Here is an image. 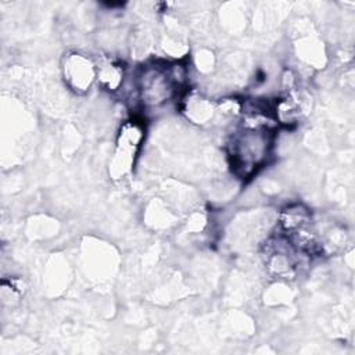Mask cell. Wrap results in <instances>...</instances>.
I'll list each match as a JSON object with an SVG mask.
<instances>
[{"mask_svg": "<svg viewBox=\"0 0 355 355\" xmlns=\"http://www.w3.org/2000/svg\"><path fill=\"white\" fill-rule=\"evenodd\" d=\"M268 150V137L265 132L251 130L248 133H241L233 141V159L236 166L248 168L258 165L263 159Z\"/></svg>", "mask_w": 355, "mask_h": 355, "instance_id": "6da1fadb", "label": "cell"}]
</instances>
